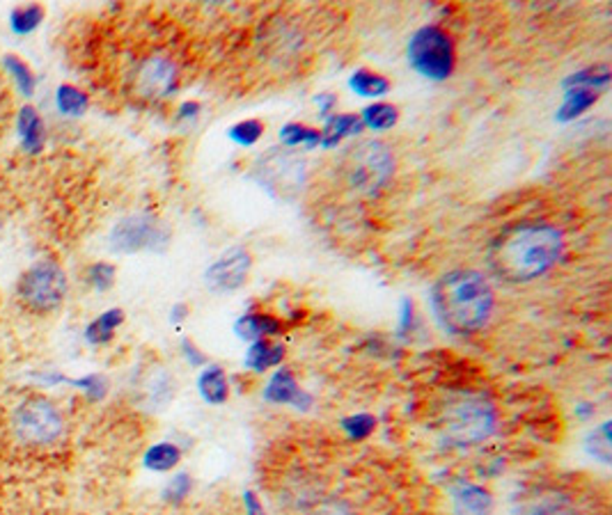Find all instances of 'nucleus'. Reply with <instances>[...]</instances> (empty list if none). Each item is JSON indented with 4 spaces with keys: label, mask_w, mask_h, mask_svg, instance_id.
<instances>
[{
    "label": "nucleus",
    "mask_w": 612,
    "mask_h": 515,
    "mask_svg": "<svg viewBox=\"0 0 612 515\" xmlns=\"http://www.w3.org/2000/svg\"><path fill=\"white\" fill-rule=\"evenodd\" d=\"M562 255V234L546 222L509 227L489 248V266L505 282H530L551 271Z\"/></svg>",
    "instance_id": "nucleus-1"
},
{
    "label": "nucleus",
    "mask_w": 612,
    "mask_h": 515,
    "mask_svg": "<svg viewBox=\"0 0 612 515\" xmlns=\"http://www.w3.org/2000/svg\"><path fill=\"white\" fill-rule=\"evenodd\" d=\"M431 305L438 323L447 333H475L493 311V291L477 271H452L436 282Z\"/></svg>",
    "instance_id": "nucleus-2"
},
{
    "label": "nucleus",
    "mask_w": 612,
    "mask_h": 515,
    "mask_svg": "<svg viewBox=\"0 0 612 515\" xmlns=\"http://www.w3.org/2000/svg\"><path fill=\"white\" fill-rule=\"evenodd\" d=\"M342 167L351 188L362 195H376L392 177L395 161L383 142L365 140L346 151Z\"/></svg>",
    "instance_id": "nucleus-3"
},
{
    "label": "nucleus",
    "mask_w": 612,
    "mask_h": 515,
    "mask_svg": "<svg viewBox=\"0 0 612 515\" xmlns=\"http://www.w3.org/2000/svg\"><path fill=\"white\" fill-rule=\"evenodd\" d=\"M408 62L429 81H445L454 72V44L438 26H424L411 37Z\"/></svg>",
    "instance_id": "nucleus-4"
},
{
    "label": "nucleus",
    "mask_w": 612,
    "mask_h": 515,
    "mask_svg": "<svg viewBox=\"0 0 612 515\" xmlns=\"http://www.w3.org/2000/svg\"><path fill=\"white\" fill-rule=\"evenodd\" d=\"M19 296L33 311H53L67 296V277L53 261H39L19 280Z\"/></svg>",
    "instance_id": "nucleus-5"
},
{
    "label": "nucleus",
    "mask_w": 612,
    "mask_h": 515,
    "mask_svg": "<svg viewBox=\"0 0 612 515\" xmlns=\"http://www.w3.org/2000/svg\"><path fill=\"white\" fill-rule=\"evenodd\" d=\"M496 431V408L489 401L466 399L447 411L445 433L457 444H477Z\"/></svg>",
    "instance_id": "nucleus-6"
},
{
    "label": "nucleus",
    "mask_w": 612,
    "mask_h": 515,
    "mask_svg": "<svg viewBox=\"0 0 612 515\" xmlns=\"http://www.w3.org/2000/svg\"><path fill=\"white\" fill-rule=\"evenodd\" d=\"M12 424H14L17 438L28 444L56 442L62 433L60 412L46 399L23 401L14 412Z\"/></svg>",
    "instance_id": "nucleus-7"
},
{
    "label": "nucleus",
    "mask_w": 612,
    "mask_h": 515,
    "mask_svg": "<svg viewBox=\"0 0 612 515\" xmlns=\"http://www.w3.org/2000/svg\"><path fill=\"white\" fill-rule=\"evenodd\" d=\"M170 234L161 222L150 216H131L117 222L111 234V248L117 252H138V250H163Z\"/></svg>",
    "instance_id": "nucleus-8"
},
{
    "label": "nucleus",
    "mask_w": 612,
    "mask_h": 515,
    "mask_svg": "<svg viewBox=\"0 0 612 515\" xmlns=\"http://www.w3.org/2000/svg\"><path fill=\"white\" fill-rule=\"evenodd\" d=\"M251 255L244 248H232L228 252L218 257L213 261L209 271H206V287L216 291V294H225V291H234L245 282L248 271H251Z\"/></svg>",
    "instance_id": "nucleus-9"
},
{
    "label": "nucleus",
    "mask_w": 612,
    "mask_h": 515,
    "mask_svg": "<svg viewBox=\"0 0 612 515\" xmlns=\"http://www.w3.org/2000/svg\"><path fill=\"white\" fill-rule=\"evenodd\" d=\"M138 89L143 96L150 99H166L177 88V67L173 60L156 56L145 60L138 69Z\"/></svg>",
    "instance_id": "nucleus-10"
},
{
    "label": "nucleus",
    "mask_w": 612,
    "mask_h": 515,
    "mask_svg": "<svg viewBox=\"0 0 612 515\" xmlns=\"http://www.w3.org/2000/svg\"><path fill=\"white\" fill-rule=\"evenodd\" d=\"M264 399L271 404H291L296 408H307L310 405V396L298 388L294 373L287 369H278L268 380L267 389H264Z\"/></svg>",
    "instance_id": "nucleus-11"
},
{
    "label": "nucleus",
    "mask_w": 612,
    "mask_h": 515,
    "mask_svg": "<svg viewBox=\"0 0 612 515\" xmlns=\"http://www.w3.org/2000/svg\"><path fill=\"white\" fill-rule=\"evenodd\" d=\"M518 515H578V511L562 495L537 493L521 502Z\"/></svg>",
    "instance_id": "nucleus-12"
},
{
    "label": "nucleus",
    "mask_w": 612,
    "mask_h": 515,
    "mask_svg": "<svg viewBox=\"0 0 612 515\" xmlns=\"http://www.w3.org/2000/svg\"><path fill=\"white\" fill-rule=\"evenodd\" d=\"M454 511L457 515H491L493 497L479 486H461L454 493Z\"/></svg>",
    "instance_id": "nucleus-13"
},
{
    "label": "nucleus",
    "mask_w": 612,
    "mask_h": 515,
    "mask_svg": "<svg viewBox=\"0 0 612 515\" xmlns=\"http://www.w3.org/2000/svg\"><path fill=\"white\" fill-rule=\"evenodd\" d=\"M280 330H283V326H280L278 319L268 314H245L234 326V333L241 339H248V342H260L267 334H278Z\"/></svg>",
    "instance_id": "nucleus-14"
},
{
    "label": "nucleus",
    "mask_w": 612,
    "mask_h": 515,
    "mask_svg": "<svg viewBox=\"0 0 612 515\" xmlns=\"http://www.w3.org/2000/svg\"><path fill=\"white\" fill-rule=\"evenodd\" d=\"M198 388H200L202 399H205L206 404L221 405L225 404L229 396L228 378H225V372L221 366H206L205 372H202L200 380H198Z\"/></svg>",
    "instance_id": "nucleus-15"
},
{
    "label": "nucleus",
    "mask_w": 612,
    "mask_h": 515,
    "mask_svg": "<svg viewBox=\"0 0 612 515\" xmlns=\"http://www.w3.org/2000/svg\"><path fill=\"white\" fill-rule=\"evenodd\" d=\"M19 134H21L23 147L28 151H39L44 144V122L35 108L23 105L19 111Z\"/></svg>",
    "instance_id": "nucleus-16"
},
{
    "label": "nucleus",
    "mask_w": 612,
    "mask_h": 515,
    "mask_svg": "<svg viewBox=\"0 0 612 515\" xmlns=\"http://www.w3.org/2000/svg\"><path fill=\"white\" fill-rule=\"evenodd\" d=\"M284 357V349L278 343H271L267 339L252 342L251 350L245 355V366H251L252 372H264L268 366H278Z\"/></svg>",
    "instance_id": "nucleus-17"
},
{
    "label": "nucleus",
    "mask_w": 612,
    "mask_h": 515,
    "mask_svg": "<svg viewBox=\"0 0 612 515\" xmlns=\"http://www.w3.org/2000/svg\"><path fill=\"white\" fill-rule=\"evenodd\" d=\"M360 131V119L356 115H333L326 122L321 135V144L323 147H335L340 144L346 135H353Z\"/></svg>",
    "instance_id": "nucleus-18"
},
{
    "label": "nucleus",
    "mask_w": 612,
    "mask_h": 515,
    "mask_svg": "<svg viewBox=\"0 0 612 515\" xmlns=\"http://www.w3.org/2000/svg\"><path fill=\"white\" fill-rule=\"evenodd\" d=\"M351 89L360 96H383L390 89L388 78H383L381 73L368 72V69H358L349 81Z\"/></svg>",
    "instance_id": "nucleus-19"
},
{
    "label": "nucleus",
    "mask_w": 612,
    "mask_h": 515,
    "mask_svg": "<svg viewBox=\"0 0 612 515\" xmlns=\"http://www.w3.org/2000/svg\"><path fill=\"white\" fill-rule=\"evenodd\" d=\"M596 99H599V95H596L594 89H585V88L569 89L567 99H564V105L560 108V112H557V119H560V122L574 119V117H578L580 112L587 111Z\"/></svg>",
    "instance_id": "nucleus-20"
},
{
    "label": "nucleus",
    "mask_w": 612,
    "mask_h": 515,
    "mask_svg": "<svg viewBox=\"0 0 612 515\" xmlns=\"http://www.w3.org/2000/svg\"><path fill=\"white\" fill-rule=\"evenodd\" d=\"M124 321V311L122 310H108L88 326V337L89 343H106L108 339L112 337V333L117 330V326Z\"/></svg>",
    "instance_id": "nucleus-21"
},
{
    "label": "nucleus",
    "mask_w": 612,
    "mask_h": 515,
    "mask_svg": "<svg viewBox=\"0 0 612 515\" xmlns=\"http://www.w3.org/2000/svg\"><path fill=\"white\" fill-rule=\"evenodd\" d=\"M179 458H182L179 447H174L173 442H159L145 454V467L154 472H167L177 465Z\"/></svg>",
    "instance_id": "nucleus-22"
},
{
    "label": "nucleus",
    "mask_w": 612,
    "mask_h": 515,
    "mask_svg": "<svg viewBox=\"0 0 612 515\" xmlns=\"http://www.w3.org/2000/svg\"><path fill=\"white\" fill-rule=\"evenodd\" d=\"M397 108L390 104H374L362 111V122L372 131H388L397 124Z\"/></svg>",
    "instance_id": "nucleus-23"
},
{
    "label": "nucleus",
    "mask_w": 612,
    "mask_h": 515,
    "mask_svg": "<svg viewBox=\"0 0 612 515\" xmlns=\"http://www.w3.org/2000/svg\"><path fill=\"white\" fill-rule=\"evenodd\" d=\"M56 104L65 115H81L88 108V96L74 85H60L56 95Z\"/></svg>",
    "instance_id": "nucleus-24"
},
{
    "label": "nucleus",
    "mask_w": 612,
    "mask_h": 515,
    "mask_svg": "<svg viewBox=\"0 0 612 515\" xmlns=\"http://www.w3.org/2000/svg\"><path fill=\"white\" fill-rule=\"evenodd\" d=\"M44 17V10L39 5H28L19 7V10L12 12V30L17 35H28L33 33Z\"/></svg>",
    "instance_id": "nucleus-25"
},
{
    "label": "nucleus",
    "mask_w": 612,
    "mask_h": 515,
    "mask_svg": "<svg viewBox=\"0 0 612 515\" xmlns=\"http://www.w3.org/2000/svg\"><path fill=\"white\" fill-rule=\"evenodd\" d=\"M608 81H610V69L603 65V67H592V69H585V72H580V73H574L571 78H567L564 88L592 89V85H606Z\"/></svg>",
    "instance_id": "nucleus-26"
},
{
    "label": "nucleus",
    "mask_w": 612,
    "mask_h": 515,
    "mask_svg": "<svg viewBox=\"0 0 612 515\" xmlns=\"http://www.w3.org/2000/svg\"><path fill=\"white\" fill-rule=\"evenodd\" d=\"M280 138H283L284 144H290V147H296V144L314 147V144L321 140V135H319V131H314V128L301 127V124H287V127L280 131Z\"/></svg>",
    "instance_id": "nucleus-27"
},
{
    "label": "nucleus",
    "mask_w": 612,
    "mask_h": 515,
    "mask_svg": "<svg viewBox=\"0 0 612 515\" xmlns=\"http://www.w3.org/2000/svg\"><path fill=\"white\" fill-rule=\"evenodd\" d=\"M5 67L10 69L12 76H14V81H17L19 89H21V95H23V96H30V95H33V89H35V76H33V72H30V69H28V65H26V62L19 60V58L7 56V58H5Z\"/></svg>",
    "instance_id": "nucleus-28"
},
{
    "label": "nucleus",
    "mask_w": 612,
    "mask_h": 515,
    "mask_svg": "<svg viewBox=\"0 0 612 515\" xmlns=\"http://www.w3.org/2000/svg\"><path fill=\"white\" fill-rule=\"evenodd\" d=\"M262 131H264V124L260 122V119H245V122L229 128V138H232L236 144L248 147V144H255L257 140L262 138Z\"/></svg>",
    "instance_id": "nucleus-29"
},
{
    "label": "nucleus",
    "mask_w": 612,
    "mask_h": 515,
    "mask_svg": "<svg viewBox=\"0 0 612 515\" xmlns=\"http://www.w3.org/2000/svg\"><path fill=\"white\" fill-rule=\"evenodd\" d=\"M587 449H590V454L596 456L599 460H603V463H610V421H606L599 431H594L590 435V442H587Z\"/></svg>",
    "instance_id": "nucleus-30"
},
{
    "label": "nucleus",
    "mask_w": 612,
    "mask_h": 515,
    "mask_svg": "<svg viewBox=\"0 0 612 515\" xmlns=\"http://www.w3.org/2000/svg\"><path fill=\"white\" fill-rule=\"evenodd\" d=\"M342 428L346 431L351 440H365L372 435V431L376 428V419L372 415H356L349 417V419L342 421Z\"/></svg>",
    "instance_id": "nucleus-31"
},
{
    "label": "nucleus",
    "mask_w": 612,
    "mask_h": 515,
    "mask_svg": "<svg viewBox=\"0 0 612 515\" xmlns=\"http://www.w3.org/2000/svg\"><path fill=\"white\" fill-rule=\"evenodd\" d=\"M89 282H92V287L97 288V291H106V288L112 287V282H115V268L111 266V264H95V266L89 268Z\"/></svg>",
    "instance_id": "nucleus-32"
},
{
    "label": "nucleus",
    "mask_w": 612,
    "mask_h": 515,
    "mask_svg": "<svg viewBox=\"0 0 612 515\" xmlns=\"http://www.w3.org/2000/svg\"><path fill=\"white\" fill-rule=\"evenodd\" d=\"M189 493H190V479L186 477V474L174 477L166 488V497L170 499V502H182L184 497H189Z\"/></svg>",
    "instance_id": "nucleus-33"
},
{
    "label": "nucleus",
    "mask_w": 612,
    "mask_h": 515,
    "mask_svg": "<svg viewBox=\"0 0 612 515\" xmlns=\"http://www.w3.org/2000/svg\"><path fill=\"white\" fill-rule=\"evenodd\" d=\"M74 385L83 388L85 392L89 394V399H101V396L106 394V380L101 376H88L83 378V380H76Z\"/></svg>",
    "instance_id": "nucleus-34"
},
{
    "label": "nucleus",
    "mask_w": 612,
    "mask_h": 515,
    "mask_svg": "<svg viewBox=\"0 0 612 515\" xmlns=\"http://www.w3.org/2000/svg\"><path fill=\"white\" fill-rule=\"evenodd\" d=\"M182 349H184V355H186V357H189L190 365H193V366L205 365V355L198 353V349H195V343H193V342H189V339H184V342H182Z\"/></svg>",
    "instance_id": "nucleus-35"
},
{
    "label": "nucleus",
    "mask_w": 612,
    "mask_h": 515,
    "mask_svg": "<svg viewBox=\"0 0 612 515\" xmlns=\"http://www.w3.org/2000/svg\"><path fill=\"white\" fill-rule=\"evenodd\" d=\"M244 502H245V511H248V515H267L264 513V506L260 504V499L255 497V493H248L244 495Z\"/></svg>",
    "instance_id": "nucleus-36"
},
{
    "label": "nucleus",
    "mask_w": 612,
    "mask_h": 515,
    "mask_svg": "<svg viewBox=\"0 0 612 515\" xmlns=\"http://www.w3.org/2000/svg\"><path fill=\"white\" fill-rule=\"evenodd\" d=\"M198 111H200V105L195 104V101H189V104L182 105V112H179V115H182V117H193Z\"/></svg>",
    "instance_id": "nucleus-37"
},
{
    "label": "nucleus",
    "mask_w": 612,
    "mask_h": 515,
    "mask_svg": "<svg viewBox=\"0 0 612 515\" xmlns=\"http://www.w3.org/2000/svg\"><path fill=\"white\" fill-rule=\"evenodd\" d=\"M184 316H186V307L184 305L174 307V310H173V319H174V321H179V319H184Z\"/></svg>",
    "instance_id": "nucleus-38"
}]
</instances>
